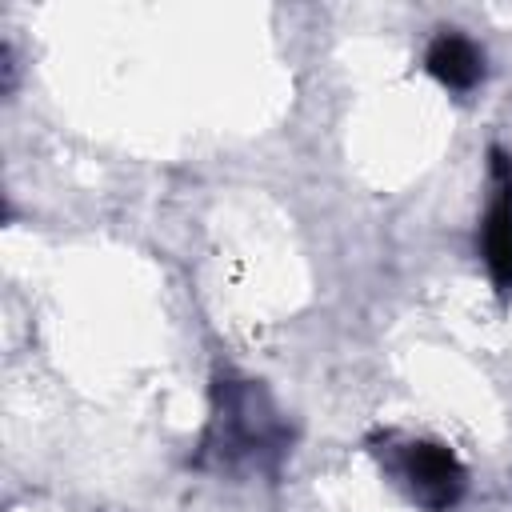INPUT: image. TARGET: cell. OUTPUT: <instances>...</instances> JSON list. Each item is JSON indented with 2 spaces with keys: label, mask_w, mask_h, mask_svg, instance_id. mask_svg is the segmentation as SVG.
Wrapping results in <instances>:
<instances>
[{
  "label": "cell",
  "mask_w": 512,
  "mask_h": 512,
  "mask_svg": "<svg viewBox=\"0 0 512 512\" xmlns=\"http://www.w3.org/2000/svg\"><path fill=\"white\" fill-rule=\"evenodd\" d=\"M212 400H216V408H212V424L204 436L208 456H220V464H240V460L260 464L264 456L284 452V444H288L284 424L260 384L220 380Z\"/></svg>",
  "instance_id": "cell-1"
},
{
  "label": "cell",
  "mask_w": 512,
  "mask_h": 512,
  "mask_svg": "<svg viewBox=\"0 0 512 512\" xmlns=\"http://www.w3.org/2000/svg\"><path fill=\"white\" fill-rule=\"evenodd\" d=\"M396 480L404 484V492L428 508V512H448L456 508V500L468 488V472L464 464L452 456V448L436 444V440H408L404 448H396L388 456Z\"/></svg>",
  "instance_id": "cell-2"
},
{
  "label": "cell",
  "mask_w": 512,
  "mask_h": 512,
  "mask_svg": "<svg viewBox=\"0 0 512 512\" xmlns=\"http://www.w3.org/2000/svg\"><path fill=\"white\" fill-rule=\"evenodd\" d=\"M492 184L496 196L480 224V252L500 292H512V156L492 148Z\"/></svg>",
  "instance_id": "cell-3"
},
{
  "label": "cell",
  "mask_w": 512,
  "mask_h": 512,
  "mask_svg": "<svg viewBox=\"0 0 512 512\" xmlns=\"http://www.w3.org/2000/svg\"><path fill=\"white\" fill-rule=\"evenodd\" d=\"M424 64H428V72H432L444 88H452V92H468V88H476V84L484 80V52H480L468 36H460V32H452V28H444V32L432 40Z\"/></svg>",
  "instance_id": "cell-4"
}]
</instances>
